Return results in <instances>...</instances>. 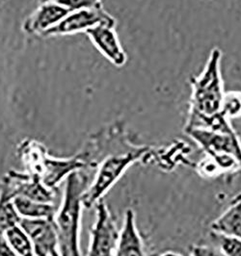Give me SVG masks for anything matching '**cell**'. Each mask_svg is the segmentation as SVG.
<instances>
[{
  "mask_svg": "<svg viewBox=\"0 0 241 256\" xmlns=\"http://www.w3.org/2000/svg\"><path fill=\"white\" fill-rule=\"evenodd\" d=\"M17 154L26 168V172L39 178L41 166L49 154L46 146L35 140H26L19 146Z\"/></svg>",
  "mask_w": 241,
  "mask_h": 256,
  "instance_id": "obj_14",
  "label": "cell"
},
{
  "mask_svg": "<svg viewBox=\"0 0 241 256\" xmlns=\"http://www.w3.org/2000/svg\"><path fill=\"white\" fill-rule=\"evenodd\" d=\"M0 192L12 200L23 196L50 204H54L57 196V190L48 188L37 176L13 170H9L0 181Z\"/></svg>",
  "mask_w": 241,
  "mask_h": 256,
  "instance_id": "obj_6",
  "label": "cell"
},
{
  "mask_svg": "<svg viewBox=\"0 0 241 256\" xmlns=\"http://www.w3.org/2000/svg\"><path fill=\"white\" fill-rule=\"evenodd\" d=\"M221 112L228 120L241 116V92L231 90L225 92Z\"/></svg>",
  "mask_w": 241,
  "mask_h": 256,
  "instance_id": "obj_18",
  "label": "cell"
},
{
  "mask_svg": "<svg viewBox=\"0 0 241 256\" xmlns=\"http://www.w3.org/2000/svg\"><path fill=\"white\" fill-rule=\"evenodd\" d=\"M114 256H145L144 246L132 209H127Z\"/></svg>",
  "mask_w": 241,
  "mask_h": 256,
  "instance_id": "obj_12",
  "label": "cell"
},
{
  "mask_svg": "<svg viewBox=\"0 0 241 256\" xmlns=\"http://www.w3.org/2000/svg\"><path fill=\"white\" fill-rule=\"evenodd\" d=\"M180 256V254H176V252H167L165 254H161V256Z\"/></svg>",
  "mask_w": 241,
  "mask_h": 256,
  "instance_id": "obj_23",
  "label": "cell"
},
{
  "mask_svg": "<svg viewBox=\"0 0 241 256\" xmlns=\"http://www.w3.org/2000/svg\"><path fill=\"white\" fill-rule=\"evenodd\" d=\"M40 4L38 9L31 14L24 24V30L27 34H38L41 36L47 30L57 26L68 14L71 13L70 10L55 3Z\"/></svg>",
  "mask_w": 241,
  "mask_h": 256,
  "instance_id": "obj_11",
  "label": "cell"
},
{
  "mask_svg": "<svg viewBox=\"0 0 241 256\" xmlns=\"http://www.w3.org/2000/svg\"><path fill=\"white\" fill-rule=\"evenodd\" d=\"M90 185L85 170H76L66 178L63 200L54 218L61 256H82L80 250V228L82 196Z\"/></svg>",
  "mask_w": 241,
  "mask_h": 256,
  "instance_id": "obj_1",
  "label": "cell"
},
{
  "mask_svg": "<svg viewBox=\"0 0 241 256\" xmlns=\"http://www.w3.org/2000/svg\"><path fill=\"white\" fill-rule=\"evenodd\" d=\"M213 234L241 239V194H236L227 210L211 224Z\"/></svg>",
  "mask_w": 241,
  "mask_h": 256,
  "instance_id": "obj_13",
  "label": "cell"
},
{
  "mask_svg": "<svg viewBox=\"0 0 241 256\" xmlns=\"http://www.w3.org/2000/svg\"><path fill=\"white\" fill-rule=\"evenodd\" d=\"M21 228L29 237L35 256H50L58 250V238L54 220L22 218Z\"/></svg>",
  "mask_w": 241,
  "mask_h": 256,
  "instance_id": "obj_9",
  "label": "cell"
},
{
  "mask_svg": "<svg viewBox=\"0 0 241 256\" xmlns=\"http://www.w3.org/2000/svg\"><path fill=\"white\" fill-rule=\"evenodd\" d=\"M149 152L150 148L148 146H132L126 152L118 150L108 154L101 164H98L99 168L93 182L90 183L87 190L83 194V207L89 209L102 200V196L114 186L129 166L146 157Z\"/></svg>",
  "mask_w": 241,
  "mask_h": 256,
  "instance_id": "obj_3",
  "label": "cell"
},
{
  "mask_svg": "<svg viewBox=\"0 0 241 256\" xmlns=\"http://www.w3.org/2000/svg\"><path fill=\"white\" fill-rule=\"evenodd\" d=\"M207 155L223 170L241 168L240 140L233 132H217L203 128L185 129Z\"/></svg>",
  "mask_w": 241,
  "mask_h": 256,
  "instance_id": "obj_4",
  "label": "cell"
},
{
  "mask_svg": "<svg viewBox=\"0 0 241 256\" xmlns=\"http://www.w3.org/2000/svg\"><path fill=\"white\" fill-rule=\"evenodd\" d=\"M3 237L16 256H34L31 241L20 224L15 226L6 231Z\"/></svg>",
  "mask_w": 241,
  "mask_h": 256,
  "instance_id": "obj_16",
  "label": "cell"
},
{
  "mask_svg": "<svg viewBox=\"0 0 241 256\" xmlns=\"http://www.w3.org/2000/svg\"><path fill=\"white\" fill-rule=\"evenodd\" d=\"M221 59L222 52L214 48L201 74L191 78L189 113L208 116L221 112L226 92L221 74Z\"/></svg>",
  "mask_w": 241,
  "mask_h": 256,
  "instance_id": "obj_2",
  "label": "cell"
},
{
  "mask_svg": "<svg viewBox=\"0 0 241 256\" xmlns=\"http://www.w3.org/2000/svg\"><path fill=\"white\" fill-rule=\"evenodd\" d=\"M191 256H223L222 254H219L213 248L208 246L198 244L194 246L191 248Z\"/></svg>",
  "mask_w": 241,
  "mask_h": 256,
  "instance_id": "obj_21",
  "label": "cell"
},
{
  "mask_svg": "<svg viewBox=\"0 0 241 256\" xmlns=\"http://www.w3.org/2000/svg\"><path fill=\"white\" fill-rule=\"evenodd\" d=\"M88 168L93 166L84 152L71 158H55L48 154L40 168L39 178L48 188L58 190L60 183L71 174Z\"/></svg>",
  "mask_w": 241,
  "mask_h": 256,
  "instance_id": "obj_8",
  "label": "cell"
},
{
  "mask_svg": "<svg viewBox=\"0 0 241 256\" xmlns=\"http://www.w3.org/2000/svg\"><path fill=\"white\" fill-rule=\"evenodd\" d=\"M50 256H60V254H59V252L58 250H55L53 254H51Z\"/></svg>",
  "mask_w": 241,
  "mask_h": 256,
  "instance_id": "obj_24",
  "label": "cell"
},
{
  "mask_svg": "<svg viewBox=\"0 0 241 256\" xmlns=\"http://www.w3.org/2000/svg\"><path fill=\"white\" fill-rule=\"evenodd\" d=\"M96 222L90 231V244L86 256H114L120 237L114 218L105 202L96 204Z\"/></svg>",
  "mask_w": 241,
  "mask_h": 256,
  "instance_id": "obj_5",
  "label": "cell"
},
{
  "mask_svg": "<svg viewBox=\"0 0 241 256\" xmlns=\"http://www.w3.org/2000/svg\"><path fill=\"white\" fill-rule=\"evenodd\" d=\"M85 34L109 62L118 68H122L126 64L127 54L121 46L115 31V26L98 24L88 29Z\"/></svg>",
  "mask_w": 241,
  "mask_h": 256,
  "instance_id": "obj_10",
  "label": "cell"
},
{
  "mask_svg": "<svg viewBox=\"0 0 241 256\" xmlns=\"http://www.w3.org/2000/svg\"><path fill=\"white\" fill-rule=\"evenodd\" d=\"M51 2L58 4L71 12L82 9H99L103 8V0H40V3Z\"/></svg>",
  "mask_w": 241,
  "mask_h": 256,
  "instance_id": "obj_19",
  "label": "cell"
},
{
  "mask_svg": "<svg viewBox=\"0 0 241 256\" xmlns=\"http://www.w3.org/2000/svg\"><path fill=\"white\" fill-rule=\"evenodd\" d=\"M215 236L222 256H241V239L217 234Z\"/></svg>",
  "mask_w": 241,
  "mask_h": 256,
  "instance_id": "obj_20",
  "label": "cell"
},
{
  "mask_svg": "<svg viewBox=\"0 0 241 256\" xmlns=\"http://www.w3.org/2000/svg\"><path fill=\"white\" fill-rule=\"evenodd\" d=\"M15 207L22 218H49L54 220L58 208L55 204L37 202L23 196L13 200Z\"/></svg>",
  "mask_w": 241,
  "mask_h": 256,
  "instance_id": "obj_15",
  "label": "cell"
},
{
  "mask_svg": "<svg viewBox=\"0 0 241 256\" xmlns=\"http://www.w3.org/2000/svg\"></svg>",
  "mask_w": 241,
  "mask_h": 256,
  "instance_id": "obj_25",
  "label": "cell"
},
{
  "mask_svg": "<svg viewBox=\"0 0 241 256\" xmlns=\"http://www.w3.org/2000/svg\"><path fill=\"white\" fill-rule=\"evenodd\" d=\"M21 220L13 200L0 192V236H3L11 228L20 224Z\"/></svg>",
  "mask_w": 241,
  "mask_h": 256,
  "instance_id": "obj_17",
  "label": "cell"
},
{
  "mask_svg": "<svg viewBox=\"0 0 241 256\" xmlns=\"http://www.w3.org/2000/svg\"><path fill=\"white\" fill-rule=\"evenodd\" d=\"M0 256H17L6 243L3 236H0Z\"/></svg>",
  "mask_w": 241,
  "mask_h": 256,
  "instance_id": "obj_22",
  "label": "cell"
},
{
  "mask_svg": "<svg viewBox=\"0 0 241 256\" xmlns=\"http://www.w3.org/2000/svg\"><path fill=\"white\" fill-rule=\"evenodd\" d=\"M98 24L116 26V20L103 8L77 10L68 14L57 26L47 30L41 36L51 37L79 32L85 33L88 29Z\"/></svg>",
  "mask_w": 241,
  "mask_h": 256,
  "instance_id": "obj_7",
  "label": "cell"
}]
</instances>
